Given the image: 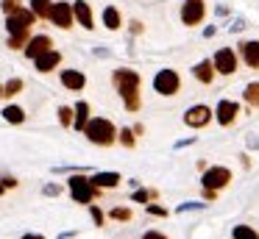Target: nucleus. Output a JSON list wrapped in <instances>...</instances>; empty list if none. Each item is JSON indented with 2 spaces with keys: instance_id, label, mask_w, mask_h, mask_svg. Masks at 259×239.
<instances>
[{
  "instance_id": "obj_1",
  "label": "nucleus",
  "mask_w": 259,
  "mask_h": 239,
  "mask_svg": "<svg viewBox=\"0 0 259 239\" xmlns=\"http://www.w3.org/2000/svg\"><path fill=\"white\" fill-rule=\"evenodd\" d=\"M34 20H36V14L31 9H20V11H14V14H9L6 28H9V33H12V36H9V47L12 50L28 44V31H31V25H34Z\"/></svg>"
},
{
  "instance_id": "obj_2",
  "label": "nucleus",
  "mask_w": 259,
  "mask_h": 239,
  "mask_svg": "<svg viewBox=\"0 0 259 239\" xmlns=\"http://www.w3.org/2000/svg\"><path fill=\"white\" fill-rule=\"evenodd\" d=\"M84 133L92 145H103V148H109L117 139V128L112 125V120H103V117H95V120L87 122Z\"/></svg>"
},
{
  "instance_id": "obj_3",
  "label": "nucleus",
  "mask_w": 259,
  "mask_h": 239,
  "mask_svg": "<svg viewBox=\"0 0 259 239\" xmlns=\"http://www.w3.org/2000/svg\"><path fill=\"white\" fill-rule=\"evenodd\" d=\"M70 192H73L75 203H92L98 198L101 189L92 183V178H84V175H73L70 178Z\"/></svg>"
},
{
  "instance_id": "obj_4",
  "label": "nucleus",
  "mask_w": 259,
  "mask_h": 239,
  "mask_svg": "<svg viewBox=\"0 0 259 239\" xmlns=\"http://www.w3.org/2000/svg\"><path fill=\"white\" fill-rule=\"evenodd\" d=\"M153 89L159 94H176L181 89V78L176 70H159L156 78H153Z\"/></svg>"
},
{
  "instance_id": "obj_5",
  "label": "nucleus",
  "mask_w": 259,
  "mask_h": 239,
  "mask_svg": "<svg viewBox=\"0 0 259 239\" xmlns=\"http://www.w3.org/2000/svg\"><path fill=\"white\" fill-rule=\"evenodd\" d=\"M203 17H206V3L203 0H184V6H181V22L184 25H201Z\"/></svg>"
},
{
  "instance_id": "obj_6",
  "label": "nucleus",
  "mask_w": 259,
  "mask_h": 239,
  "mask_svg": "<svg viewBox=\"0 0 259 239\" xmlns=\"http://www.w3.org/2000/svg\"><path fill=\"white\" fill-rule=\"evenodd\" d=\"M201 181L206 189H214V192H218V189H223L226 183L231 181V170H226V167H209Z\"/></svg>"
},
{
  "instance_id": "obj_7",
  "label": "nucleus",
  "mask_w": 259,
  "mask_h": 239,
  "mask_svg": "<svg viewBox=\"0 0 259 239\" xmlns=\"http://www.w3.org/2000/svg\"><path fill=\"white\" fill-rule=\"evenodd\" d=\"M212 61H214V70H218L220 75H231V72L237 70V53L231 47H220Z\"/></svg>"
},
{
  "instance_id": "obj_8",
  "label": "nucleus",
  "mask_w": 259,
  "mask_h": 239,
  "mask_svg": "<svg viewBox=\"0 0 259 239\" xmlns=\"http://www.w3.org/2000/svg\"><path fill=\"white\" fill-rule=\"evenodd\" d=\"M48 20H51L53 25H59V28H70V25H73V20H75L73 6H70V3H53L51 17H48Z\"/></svg>"
},
{
  "instance_id": "obj_9",
  "label": "nucleus",
  "mask_w": 259,
  "mask_h": 239,
  "mask_svg": "<svg viewBox=\"0 0 259 239\" xmlns=\"http://www.w3.org/2000/svg\"><path fill=\"white\" fill-rule=\"evenodd\" d=\"M114 86H117V92H128V89H140V75H137L134 70H114L112 75Z\"/></svg>"
},
{
  "instance_id": "obj_10",
  "label": "nucleus",
  "mask_w": 259,
  "mask_h": 239,
  "mask_svg": "<svg viewBox=\"0 0 259 239\" xmlns=\"http://www.w3.org/2000/svg\"><path fill=\"white\" fill-rule=\"evenodd\" d=\"M209 120H212V109H209V106H192L184 114V122L190 128H203Z\"/></svg>"
},
{
  "instance_id": "obj_11",
  "label": "nucleus",
  "mask_w": 259,
  "mask_h": 239,
  "mask_svg": "<svg viewBox=\"0 0 259 239\" xmlns=\"http://www.w3.org/2000/svg\"><path fill=\"white\" fill-rule=\"evenodd\" d=\"M237 114H240V106H237L234 100H220L218 109H214V117H218L220 125H231Z\"/></svg>"
},
{
  "instance_id": "obj_12",
  "label": "nucleus",
  "mask_w": 259,
  "mask_h": 239,
  "mask_svg": "<svg viewBox=\"0 0 259 239\" xmlns=\"http://www.w3.org/2000/svg\"><path fill=\"white\" fill-rule=\"evenodd\" d=\"M51 47H53L51 36L39 33V36H31L28 39V44H25V56H28V59H36V56H42L45 50H51Z\"/></svg>"
},
{
  "instance_id": "obj_13",
  "label": "nucleus",
  "mask_w": 259,
  "mask_h": 239,
  "mask_svg": "<svg viewBox=\"0 0 259 239\" xmlns=\"http://www.w3.org/2000/svg\"><path fill=\"white\" fill-rule=\"evenodd\" d=\"M59 61H62V53L51 47V50H45L42 56H36L34 64H36V70H39V72H51L53 67H59Z\"/></svg>"
},
{
  "instance_id": "obj_14",
  "label": "nucleus",
  "mask_w": 259,
  "mask_h": 239,
  "mask_svg": "<svg viewBox=\"0 0 259 239\" xmlns=\"http://www.w3.org/2000/svg\"><path fill=\"white\" fill-rule=\"evenodd\" d=\"M73 14H75V20H78L87 31H92V28H95V25H92V9H90V3L75 0V3H73Z\"/></svg>"
},
{
  "instance_id": "obj_15",
  "label": "nucleus",
  "mask_w": 259,
  "mask_h": 239,
  "mask_svg": "<svg viewBox=\"0 0 259 239\" xmlns=\"http://www.w3.org/2000/svg\"><path fill=\"white\" fill-rule=\"evenodd\" d=\"M62 83L67 89H73V92H81L84 83H87V78H84V72H78V70H64L62 72Z\"/></svg>"
},
{
  "instance_id": "obj_16",
  "label": "nucleus",
  "mask_w": 259,
  "mask_h": 239,
  "mask_svg": "<svg viewBox=\"0 0 259 239\" xmlns=\"http://www.w3.org/2000/svg\"><path fill=\"white\" fill-rule=\"evenodd\" d=\"M242 59H245L248 67L259 70V42H242Z\"/></svg>"
},
{
  "instance_id": "obj_17",
  "label": "nucleus",
  "mask_w": 259,
  "mask_h": 239,
  "mask_svg": "<svg viewBox=\"0 0 259 239\" xmlns=\"http://www.w3.org/2000/svg\"><path fill=\"white\" fill-rule=\"evenodd\" d=\"M192 75H195L201 83H212V78H214V61H198L195 70H192Z\"/></svg>"
},
{
  "instance_id": "obj_18",
  "label": "nucleus",
  "mask_w": 259,
  "mask_h": 239,
  "mask_svg": "<svg viewBox=\"0 0 259 239\" xmlns=\"http://www.w3.org/2000/svg\"><path fill=\"white\" fill-rule=\"evenodd\" d=\"M92 183L98 189H114L120 183V175L117 172H98V175H92Z\"/></svg>"
},
{
  "instance_id": "obj_19",
  "label": "nucleus",
  "mask_w": 259,
  "mask_h": 239,
  "mask_svg": "<svg viewBox=\"0 0 259 239\" xmlns=\"http://www.w3.org/2000/svg\"><path fill=\"white\" fill-rule=\"evenodd\" d=\"M87 122H90V103H84V100H81V103L75 106V120H73V128H75V131H84Z\"/></svg>"
},
{
  "instance_id": "obj_20",
  "label": "nucleus",
  "mask_w": 259,
  "mask_h": 239,
  "mask_svg": "<svg viewBox=\"0 0 259 239\" xmlns=\"http://www.w3.org/2000/svg\"><path fill=\"white\" fill-rule=\"evenodd\" d=\"M103 25H106L109 31H117L120 28V11L114 9V6H106V9H103Z\"/></svg>"
},
{
  "instance_id": "obj_21",
  "label": "nucleus",
  "mask_w": 259,
  "mask_h": 239,
  "mask_svg": "<svg viewBox=\"0 0 259 239\" xmlns=\"http://www.w3.org/2000/svg\"><path fill=\"white\" fill-rule=\"evenodd\" d=\"M3 117H6V122H14V125L25 122V111L20 109V106H6V109H3Z\"/></svg>"
},
{
  "instance_id": "obj_22",
  "label": "nucleus",
  "mask_w": 259,
  "mask_h": 239,
  "mask_svg": "<svg viewBox=\"0 0 259 239\" xmlns=\"http://www.w3.org/2000/svg\"><path fill=\"white\" fill-rule=\"evenodd\" d=\"M120 98H123V103H125V109H128V111L140 109V89H128V92H123Z\"/></svg>"
},
{
  "instance_id": "obj_23",
  "label": "nucleus",
  "mask_w": 259,
  "mask_h": 239,
  "mask_svg": "<svg viewBox=\"0 0 259 239\" xmlns=\"http://www.w3.org/2000/svg\"><path fill=\"white\" fill-rule=\"evenodd\" d=\"M51 9H53L51 0H31V11L36 17H51Z\"/></svg>"
},
{
  "instance_id": "obj_24",
  "label": "nucleus",
  "mask_w": 259,
  "mask_h": 239,
  "mask_svg": "<svg viewBox=\"0 0 259 239\" xmlns=\"http://www.w3.org/2000/svg\"><path fill=\"white\" fill-rule=\"evenodd\" d=\"M23 92V78H12V81L3 86V98H14V94Z\"/></svg>"
},
{
  "instance_id": "obj_25",
  "label": "nucleus",
  "mask_w": 259,
  "mask_h": 239,
  "mask_svg": "<svg viewBox=\"0 0 259 239\" xmlns=\"http://www.w3.org/2000/svg\"><path fill=\"white\" fill-rule=\"evenodd\" d=\"M231 233H234V239H259V233L253 231V228H248V225H237Z\"/></svg>"
},
{
  "instance_id": "obj_26",
  "label": "nucleus",
  "mask_w": 259,
  "mask_h": 239,
  "mask_svg": "<svg viewBox=\"0 0 259 239\" xmlns=\"http://www.w3.org/2000/svg\"><path fill=\"white\" fill-rule=\"evenodd\" d=\"M73 120H75V109L62 106V109H59V122H62V125H73Z\"/></svg>"
},
{
  "instance_id": "obj_27",
  "label": "nucleus",
  "mask_w": 259,
  "mask_h": 239,
  "mask_svg": "<svg viewBox=\"0 0 259 239\" xmlns=\"http://www.w3.org/2000/svg\"><path fill=\"white\" fill-rule=\"evenodd\" d=\"M245 100L251 106H259V83H248L245 86Z\"/></svg>"
},
{
  "instance_id": "obj_28",
  "label": "nucleus",
  "mask_w": 259,
  "mask_h": 239,
  "mask_svg": "<svg viewBox=\"0 0 259 239\" xmlns=\"http://www.w3.org/2000/svg\"><path fill=\"white\" fill-rule=\"evenodd\" d=\"M112 220H120V222H128L131 220V209H112Z\"/></svg>"
},
{
  "instance_id": "obj_29",
  "label": "nucleus",
  "mask_w": 259,
  "mask_h": 239,
  "mask_svg": "<svg viewBox=\"0 0 259 239\" xmlns=\"http://www.w3.org/2000/svg\"><path fill=\"white\" fill-rule=\"evenodd\" d=\"M117 136H120V142H123L125 148H134V131H128V128H123V131H120Z\"/></svg>"
},
{
  "instance_id": "obj_30",
  "label": "nucleus",
  "mask_w": 259,
  "mask_h": 239,
  "mask_svg": "<svg viewBox=\"0 0 259 239\" xmlns=\"http://www.w3.org/2000/svg\"><path fill=\"white\" fill-rule=\"evenodd\" d=\"M20 9H23V3H20V0H3V11H6V17L14 14V11H20Z\"/></svg>"
},
{
  "instance_id": "obj_31",
  "label": "nucleus",
  "mask_w": 259,
  "mask_h": 239,
  "mask_svg": "<svg viewBox=\"0 0 259 239\" xmlns=\"http://www.w3.org/2000/svg\"><path fill=\"white\" fill-rule=\"evenodd\" d=\"M156 198V192H148V189H140V192H134V200H151Z\"/></svg>"
},
{
  "instance_id": "obj_32",
  "label": "nucleus",
  "mask_w": 259,
  "mask_h": 239,
  "mask_svg": "<svg viewBox=\"0 0 259 239\" xmlns=\"http://www.w3.org/2000/svg\"><path fill=\"white\" fill-rule=\"evenodd\" d=\"M92 220H95V225H103V211L98 206H92Z\"/></svg>"
},
{
  "instance_id": "obj_33",
  "label": "nucleus",
  "mask_w": 259,
  "mask_h": 239,
  "mask_svg": "<svg viewBox=\"0 0 259 239\" xmlns=\"http://www.w3.org/2000/svg\"><path fill=\"white\" fill-rule=\"evenodd\" d=\"M148 211H151V214H156V217H164V214H167L162 206H148Z\"/></svg>"
},
{
  "instance_id": "obj_34",
  "label": "nucleus",
  "mask_w": 259,
  "mask_h": 239,
  "mask_svg": "<svg viewBox=\"0 0 259 239\" xmlns=\"http://www.w3.org/2000/svg\"><path fill=\"white\" fill-rule=\"evenodd\" d=\"M142 239H167V236H164V233H159V231H148Z\"/></svg>"
},
{
  "instance_id": "obj_35",
  "label": "nucleus",
  "mask_w": 259,
  "mask_h": 239,
  "mask_svg": "<svg viewBox=\"0 0 259 239\" xmlns=\"http://www.w3.org/2000/svg\"><path fill=\"white\" fill-rule=\"evenodd\" d=\"M23 239H42V236H34V233H25Z\"/></svg>"
},
{
  "instance_id": "obj_36",
  "label": "nucleus",
  "mask_w": 259,
  "mask_h": 239,
  "mask_svg": "<svg viewBox=\"0 0 259 239\" xmlns=\"http://www.w3.org/2000/svg\"><path fill=\"white\" fill-rule=\"evenodd\" d=\"M3 192H6V183H3V181H0V195H3Z\"/></svg>"
},
{
  "instance_id": "obj_37",
  "label": "nucleus",
  "mask_w": 259,
  "mask_h": 239,
  "mask_svg": "<svg viewBox=\"0 0 259 239\" xmlns=\"http://www.w3.org/2000/svg\"><path fill=\"white\" fill-rule=\"evenodd\" d=\"M0 98H3V86H0Z\"/></svg>"
}]
</instances>
